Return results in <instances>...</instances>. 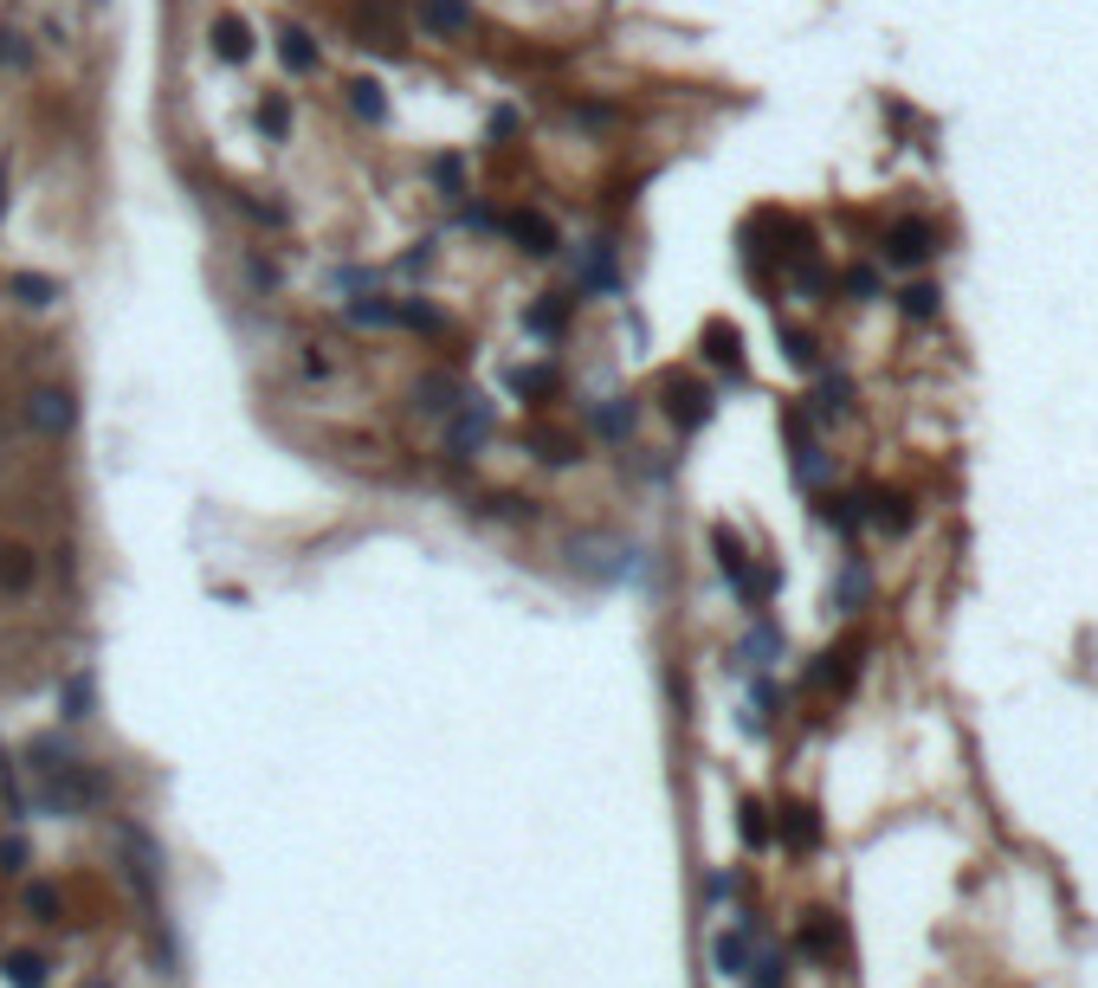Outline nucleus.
<instances>
[{
	"label": "nucleus",
	"instance_id": "nucleus-32",
	"mask_svg": "<svg viewBox=\"0 0 1098 988\" xmlns=\"http://www.w3.org/2000/svg\"><path fill=\"white\" fill-rule=\"evenodd\" d=\"M401 317H408L414 330H447V317H440V310H427V305H401Z\"/></svg>",
	"mask_w": 1098,
	"mask_h": 988
},
{
	"label": "nucleus",
	"instance_id": "nucleus-23",
	"mask_svg": "<svg viewBox=\"0 0 1098 988\" xmlns=\"http://www.w3.org/2000/svg\"><path fill=\"white\" fill-rule=\"evenodd\" d=\"M840 285H846V298H860V305H866V298H879V271H872V266H853Z\"/></svg>",
	"mask_w": 1098,
	"mask_h": 988
},
{
	"label": "nucleus",
	"instance_id": "nucleus-33",
	"mask_svg": "<svg viewBox=\"0 0 1098 988\" xmlns=\"http://www.w3.org/2000/svg\"><path fill=\"white\" fill-rule=\"evenodd\" d=\"M860 595H866V569H846L840 575V608H853Z\"/></svg>",
	"mask_w": 1098,
	"mask_h": 988
},
{
	"label": "nucleus",
	"instance_id": "nucleus-8",
	"mask_svg": "<svg viewBox=\"0 0 1098 988\" xmlns=\"http://www.w3.org/2000/svg\"><path fill=\"white\" fill-rule=\"evenodd\" d=\"M511 239H517L531 259H550V253H556V227H550L543 214H511Z\"/></svg>",
	"mask_w": 1098,
	"mask_h": 988
},
{
	"label": "nucleus",
	"instance_id": "nucleus-7",
	"mask_svg": "<svg viewBox=\"0 0 1098 988\" xmlns=\"http://www.w3.org/2000/svg\"><path fill=\"white\" fill-rule=\"evenodd\" d=\"M33 549L27 543H0V595H33Z\"/></svg>",
	"mask_w": 1098,
	"mask_h": 988
},
{
	"label": "nucleus",
	"instance_id": "nucleus-5",
	"mask_svg": "<svg viewBox=\"0 0 1098 988\" xmlns=\"http://www.w3.org/2000/svg\"><path fill=\"white\" fill-rule=\"evenodd\" d=\"M420 27L440 39H465L472 33V7L465 0H420Z\"/></svg>",
	"mask_w": 1098,
	"mask_h": 988
},
{
	"label": "nucleus",
	"instance_id": "nucleus-26",
	"mask_svg": "<svg viewBox=\"0 0 1098 988\" xmlns=\"http://www.w3.org/2000/svg\"><path fill=\"white\" fill-rule=\"evenodd\" d=\"M65 718H91V679H84V672L65 685Z\"/></svg>",
	"mask_w": 1098,
	"mask_h": 988
},
{
	"label": "nucleus",
	"instance_id": "nucleus-28",
	"mask_svg": "<svg viewBox=\"0 0 1098 988\" xmlns=\"http://www.w3.org/2000/svg\"><path fill=\"white\" fill-rule=\"evenodd\" d=\"M27 912L45 917V924H59V917H52L59 912V892H52V885H33V892H27Z\"/></svg>",
	"mask_w": 1098,
	"mask_h": 988
},
{
	"label": "nucleus",
	"instance_id": "nucleus-9",
	"mask_svg": "<svg viewBox=\"0 0 1098 988\" xmlns=\"http://www.w3.org/2000/svg\"><path fill=\"white\" fill-rule=\"evenodd\" d=\"M801 950L814 956V963H833V956H840V924H833L828 912H808V924H801Z\"/></svg>",
	"mask_w": 1098,
	"mask_h": 988
},
{
	"label": "nucleus",
	"instance_id": "nucleus-36",
	"mask_svg": "<svg viewBox=\"0 0 1098 988\" xmlns=\"http://www.w3.org/2000/svg\"><path fill=\"white\" fill-rule=\"evenodd\" d=\"M98 988H104V982H98Z\"/></svg>",
	"mask_w": 1098,
	"mask_h": 988
},
{
	"label": "nucleus",
	"instance_id": "nucleus-35",
	"mask_svg": "<svg viewBox=\"0 0 1098 988\" xmlns=\"http://www.w3.org/2000/svg\"><path fill=\"white\" fill-rule=\"evenodd\" d=\"M556 323H563V310H556V305L531 310V330H543V337H550V330H556Z\"/></svg>",
	"mask_w": 1098,
	"mask_h": 988
},
{
	"label": "nucleus",
	"instance_id": "nucleus-31",
	"mask_svg": "<svg viewBox=\"0 0 1098 988\" xmlns=\"http://www.w3.org/2000/svg\"><path fill=\"white\" fill-rule=\"evenodd\" d=\"M394 317V305H381V298H369V305H349V323H388Z\"/></svg>",
	"mask_w": 1098,
	"mask_h": 988
},
{
	"label": "nucleus",
	"instance_id": "nucleus-21",
	"mask_svg": "<svg viewBox=\"0 0 1098 988\" xmlns=\"http://www.w3.org/2000/svg\"><path fill=\"white\" fill-rule=\"evenodd\" d=\"M259 130H266V136H285V130H291V104H285L278 91L259 104Z\"/></svg>",
	"mask_w": 1098,
	"mask_h": 988
},
{
	"label": "nucleus",
	"instance_id": "nucleus-1",
	"mask_svg": "<svg viewBox=\"0 0 1098 988\" xmlns=\"http://www.w3.org/2000/svg\"><path fill=\"white\" fill-rule=\"evenodd\" d=\"M33 775H39V801L45 807H59V814H78V807H91V801L104 795V775H91L78 757L65 750H52V743H33Z\"/></svg>",
	"mask_w": 1098,
	"mask_h": 988
},
{
	"label": "nucleus",
	"instance_id": "nucleus-22",
	"mask_svg": "<svg viewBox=\"0 0 1098 988\" xmlns=\"http://www.w3.org/2000/svg\"><path fill=\"white\" fill-rule=\"evenodd\" d=\"M743 840H750V846H769V807H762V801H743Z\"/></svg>",
	"mask_w": 1098,
	"mask_h": 988
},
{
	"label": "nucleus",
	"instance_id": "nucleus-2",
	"mask_svg": "<svg viewBox=\"0 0 1098 988\" xmlns=\"http://www.w3.org/2000/svg\"><path fill=\"white\" fill-rule=\"evenodd\" d=\"M72 420H78L72 388H33V394H27V426H33L39 440H65Z\"/></svg>",
	"mask_w": 1098,
	"mask_h": 988
},
{
	"label": "nucleus",
	"instance_id": "nucleus-19",
	"mask_svg": "<svg viewBox=\"0 0 1098 988\" xmlns=\"http://www.w3.org/2000/svg\"><path fill=\"white\" fill-rule=\"evenodd\" d=\"M7 291H13V298H20V305H52V298H59V285H52V278H33V271H20V278H13V285H7Z\"/></svg>",
	"mask_w": 1098,
	"mask_h": 988
},
{
	"label": "nucleus",
	"instance_id": "nucleus-6",
	"mask_svg": "<svg viewBox=\"0 0 1098 988\" xmlns=\"http://www.w3.org/2000/svg\"><path fill=\"white\" fill-rule=\"evenodd\" d=\"M776 834H782V846L808 853V846H821V814H814L808 801H789V807H782V821H776Z\"/></svg>",
	"mask_w": 1098,
	"mask_h": 988
},
{
	"label": "nucleus",
	"instance_id": "nucleus-4",
	"mask_svg": "<svg viewBox=\"0 0 1098 988\" xmlns=\"http://www.w3.org/2000/svg\"><path fill=\"white\" fill-rule=\"evenodd\" d=\"M666 414L679 420V426H705V420H711V388H698V381H666Z\"/></svg>",
	"mask_w": 1098,
	"mask_h": 988
},
{
	"label": "nucleus",
	"instance_id": "nucleus-16",
	"mask_svg": "<svg viewBox=\"0 0 1098 988\" xmlns=\"http://www.w3.org/2000/svg\"><path fill=\"white\" fill-rule=\"evenodd\" d=\"M278 59H285L291 72H317V45H310V33H304V27H285V33H278Z\"/></svg>",
	"mask_w": 1098,
	"mask_h": 988
},
{
	"label": "nucleus",
	"instance_id": "nucleus-29",
	"mask_svg": "<svg viewBox=\"0 0 1098 988\" xmlns=\"http://www.w3.org/2000/svg\"><path fill=\"white\" fill-rule=\"evenodd\" d=\"M33 52H27V39L13 33V27H0V65H27Z\"/></svg>",
	"mask_w": 1098,
	"mask_h": 988
},
{
	"label": "nucleus",
	"instance_id": "nucleus-15",
	"mask_svg": "<svg viewBox=\"0 0 1098 988\" xmlns=\"http://www.w3.org/2000/svg\"><path fill=\"white\" fill-rule=\"evenodd\" d=\"M485 433H492V408H465V414L453 420V453L485 446Z\"/></svg>",
	"mask_w": 1098,
	"mask_h": 988
},
{
	"label": "nucleus",
	"instance_id": "nucleus-34",
	"mask_svg": "<svg viewBox=\"0 0 1098 988\" xmlns=\"http://www.w3.org/2000/svg\"><path fill=\"white\" fill-rule=\"evenodd\" d=\"M0 866L20 873V866H27V840H0Z\"/></svg>",
	"mask_w": 1098,
	"mask_h": 988
},
{
	"label": "nucleus",
	"instance_id": "nucleus-27",
	"mask_svg": "<svg viewBox=\"0 0 1098 988\" xmlns=\"http://www.w3.org/2000/svg\"><path fill=\"white\" fill-rule=\"evenodd\" d=\"M595 426H602L607 440H620V433H634V408H602V414H595Z\"/></svg>",
	"mask_w": 1098,
	"mask_h": 988
},
{
	"label": "nucleus",
	"instance_id": "nucleus-24",
	"mask_svg": "<svg viewBox=\"0 0 1098 988\" xmlns=\"http://www.w3.org/2000/svg\"><path fill=\"white\" fill-rule=\"evenodd\" d=\"M750 969H757V976H750L757 988H789V963H782V956H762V963H750Z\"/></svg>",
	"mask_w": 1098,
	"mask_h": 988
},
{
	"label": "nucleus",
	"instance_id": "nucleus-12",
	"mask_svg": "<svg viewBox=\"0 0 1098 988\" xmlns=\"http://www.w3.org/2000/svg\"><path fill=\"white\" fill-rule=\"evenodd\" d=\"M724 976H750V930H724L718 944H711Z\"/></svg>",
	"mask_w": 1098,
	"mask_h": 988
},
{
	"label": "nucleus",
	"instance_id": "nucleus-17",
	"mask_svg": "<svg viewBox=\"0 0 1098 988\" xmlns=\"http://www.w3.org/2000/svg\"><path fill=\"white\" fill-rule=\"evenodd\" d=\"M349 111L369 116V123H381V116H388V97H381L376 78H356V84H349Z\"/></svg>",
	"mask_w": 1098,
	"mask_h": 988
},
{
	"label": "nucleus",
	"instance_id": "nucleus-11",
	"mask_svg": "<svg viewBox=\"0 0 1098 988\" xmlns=\"http://www.w3.org/2000/svg\"><path fill=\"white\" fill-rule=\"evenodd\" d=\"M414 401L427 408V414H453V408L465 401V394H459V381H453V375H420Z\"/></svg>",
	"mask_w": 1098,
	"mask_h": 988
},
{
	"label": "nucleus",
	"instance_id": "nucleus-25",
	"mask_svg": "<svg viewBox=\"0 0 1098 988\" xmlns=\"http://www.w3.org/2000/svg\"><path fill=\"white\" fill-rule=\"evenodd\" d=\"M846 394H853V388H846V375H828V381H821V401H814V408H821V414H840V408H846Z\"/></svg>",
	"mask_w": 1098,
	"mask_h": 988
},
{
	"label": "nucleus",
	"instance_id": "nucleus-20",
	"mask_svg": "<svg viewBox=\"0 0 1098 988\" xmlns=\"http://www.w3.org/2000/svg\"><path fill=\"white\" fill-rule=\"evenodd\" d=\"M899 310H905V317H937V285H924V278L905 285V291H899Z\"/></svg>",
	"mask_w": 1098,
	"mask_h": 988
},
{
	"label": "nucleus",
	"instance_id": "nucleus-3",
	"mask_svg": "<svg viewBox=\"0 0 1098 988\" xmlns=\"http://www.w3.org/2000/svg\"><path fill=\"white\" fill-rule=\"evenodd\" d=\"M885 259L892 266H931L937 259V227L931 220H899L885 233Z\"/></svg>",
	"mask_w": 1098,
	"mask_h": 988
},
{
	"label": "nucleus",
	"instance_id": "nucleus-13",
	"mask_svg": "<svg viewBox=\"0 0 1098 988\" xmlns=\"http://www.w3.org/2000/svg\"><path fill=\"white\" fill-rule=\"evenodd\" d=\"M214 45H220V59H227V65H239V59L253 52V39H246V20H239V13H220V20H214Z\"/></svg>",
	"mask_w": 1098,
	"mask_h": 988
},
{
	"label": "nucleus",
	"instance_id": "nucleus-10",
	"mask_svg": "<svg viewBox=\"0 0 1098 988\" xmlns=\"http://www.w3.org/2000/svg\"><path fill=\"white\" fill-rule=\"evenodd\" d=\"M860 517H872L879 531H911V497H899V492H872V504H860Z\"/></svg>",
	"mask_w": 1098,
	"mask_h": 988
},
{
	"label": "nucleus",
	"instance_id": "nucleus-14",
	"mask_svg": "<svg viewBox=\"0 0 1098 988\" xmlns=\"http://www.w3.org/2000/svg\"><path fill=\"white\" fill-rule=\"evenodd\" d=\"M0 976H7L13 988H45V956H33V950L0 956Z\"/></svg>",
	"mask_w": 1098,
	"mask_h": 988
},
{
	"label": "nucleus",
	"instance_id": "nucleus-30",
	"mask_svg": "<svg viewBox=\"0 0 1098 988\" xmlns=\"http://www.w3.org/2000/svg\"><path fill=\"white\" fill-rule=\"evenodd\" d=\"M550 388H556L550 369H517V394H550Z\"/></svg>",
	"mask_w": 1098,
	"mask_h": 988
},
{
	"label": "nucleus",
	"instance_id": "nucleus-18",
	"mask_svg": "<svg viewBox=\"0 0 1098 988\" xmlns=\"http://www.w3.org/2000/svg\"><path fill=\"white\" fill-rule=\"evenodd\" d=\"M705 342H711V362H718V369H730V375L743 369V342H737V330L711 323V330H705Z\"/></svg>",
	"mask_w": 1098,
	"mask_h": 988
}]
</instances>
